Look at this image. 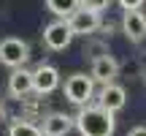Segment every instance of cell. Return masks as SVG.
<instances>
[{
  "label": "cell",
  "instance_id": "cell-1",
  "mask_svg": "<svg viewBox=\"0 0 146 136\" xmlns=\"http://www.w3.org/2000/svg\"><path fill=\"white\" fill-rule=\"evenodd\" d=\"M73 128L81 136H114L116 120L114 112L103 109V106H78V114L73 117Z\"/></svg>",
  "mask_w": 146,
  "mask_h": 136
},
{
  "label": "cell",
  "instance_id": "cell-2",
  "mask_svg": "<svg viewBox=\"0 0 146 136\" xmlns=\"http://www.w3.org/2000/svg\"><path fill=\"white\" fill-rule=\"evenodd\" d=\"M62 93L73 106H87L92 101V95H95V79L87 76V73H70L65 79Z\"/></svg>",
  "mask_w": 146,
  "mask_h": 136
},
{
  "label": "cell",
  "instance_id": "cell-3",
  "mask_svg": "<svg viewBox=\"0 0 146 136\" xmlns=\"http://www.w3.org/2000/svg\"><path fill=\"white\" fill-rule=\"evenodd\" d=\"M27 57H30V44L22 41V38L16 36H8L0 41V63L5 68H19L27 63Z\"/></svg>",
  "mask_w": 146,
  "mask_h": 136
},
{
  "label": "cell",
  "instance_id": "cell-4",
  "mask_svg": "<svg viewBox=\"0 0 146 136\" xmlns=\"http://www.w3.org/2000/svg\"><path fill=\"white\" fill-rule=\"evenodd\" d=\"M73 30L68 25V19H54L49 22L46 27H43V44H46V49H52V52H62V49H68L73 44Z\"/></svg>",
  "mask_w": 146,
  "mask_h": 136
},
{
  "label": "cell",
  "instance_id": "cell-5",
  "mask_svg": "<svg viewBox=\"0 0 146 136\" xmlns=\"http://www.w3.org/2000/svg\"><path fill=\"white\" fill-rule=\"evenodd\" d=\"M68 25H70V30H73V36H95V33L100 30V14L98 11H87V8H81L78 5L76 11L68 16Z\"/></svg>",
  "mask_w": 146,
  "mask_h": 136
},
{
  "label": "cell",
  "instance_id": "cell-6",
  "mask_svg": "<svg viewBox=\"0 0 146 136\" xmlns=\"http://www.w3.org/2000/svg\"><path fill=\"white\" fill-rule=\"evenodd\" d=\"M60 87V71L49 63H41L33 68V93L38 95H52Z\"/></svg>",
  "mask_w": 146,
  "mask_h": 136
},
{
  "label": "cell",
  "instance_id": "cell-7",
  "mask_svg": "<svg viewBox=\"0 0 146 136\" xmlns=\"http://www.w3.org/2000/svg\"><path fill=\"white\" fill-rule=\"evenodd\" d=\"M122 33L133 44H141L146 38V14L141 8H133V11H125L122 14Z\"/></svg>",
  "mask_w": 146,
  "mask_h": 136
},
{
  "label": "cell",
  "instance_id": "cell-8",
  "mask_svg": "<svg viewBox=\"0 0 146 136\" xmlns=\"http://www.w3.org/2000/svg\"><path fill=\"white\" fill-rule=\"evenodd\" d=\"M125 104H127V93H125L122 84L108 82V84L100 87V93H98V106H103V109H108V112H119V109H125Z\"/></svg>",
  "mask_w": 146,
  "mask_h": 136
},
{
  "label": "cell",
  "instance_id": "cell-9",
  "mask_svg": "<svg viewBox=\"0 0 146 136\" xmlns=\"http://www.w3.org/2000/svg\"><path fill=\"white\" fill-rule=\"evenodd\" d=\"M33 93V71H27L25 65L19 68H11V76H8V95L11 98H27Z\"/></svg>",
  "mask_w": 146,
  "mask_h": 136
},
{
  "label": "cell",
  "instance_id": "cell-10",
  "mask_svg": "<svg viewBox=\"0 0 146 136\" xmlns=\"http://www.w3.org/2000/svg\"><path fill=\"white\" fill-rule=\"evenodd\" d=\"M116 73H119V63H116V60L111 57L108 52L92 60V68H89V76H92V79H95L98 84H108V82H114V79H116Z\"/></svg>",
  "mask_w": 146,
  "mask_h": 136
},
{
  "label": "cell",
  "instance_id": "cell-11",
  "mask_svg": "<svg viewBox=\"0 0 146 136\" xmlns=\"http://www.w3.org/2000/svg\"><path fill=\"white\" fill-rule=\"evenodd\" d=\"M70 128H73V117L62 114V112H52L41 123V133L43 136H68Z\"/></svg>",
  "mask_w": 146,
  "mask_h": 136
},
{
  "label": "cell",
  "instance_id": "cell-12",
  "mask_svg": "<svg viewBox=\"0 0 146 136\" xmlns=\"http://www.w3.org/2000/svg\"><path fill=\"white\" fill-rule=\"evenodd\" d=\"M78 3H81V0H46V8L52 11L57 19H68L73 11L78 8Z\"/></svg>",
  "mask_w": 146,
  "mask_h": 136
},
{
  "label": "cell",
  "instance_id": "cell-13",
  "mask_svg": "<svg viewBox=\"0 0 146 136\" xmlns=\"http://www.w3.org/2000/svg\"><path fill=\"white\" fill-rule=\"evenodd\" d=\"M8 136H43V133H41V125H35V123L16 120V123H11Z\"/></svg>",
  "mask_w": 146,
  "mask_h": 136
},
{
  "label": "cell",
  "instance_id": "cell-14",
  "mask_svg": "<svg viewBox=\"0 0 146 136\" xmlns=\"http://www.w3.org/2000/svg\"><path fill=\"white\" fill-rule=\"evenodd\" d=\"M81 8H87V11H98V14H103L106 8L111 5V0H81Z\"/></svg>",
  "mask_w": 146,
  "mask_h": 136
},
{
  "label": "cell",
  "instance_id": "cell-15",
  "mask_svg": "<svg viewBox=\"0 0 146 136\" xmlns=\"http://www.w3.org/2000/svg\"><path fill=\"white\" fill-rule=\"evenodd\" d=\"M108 52V46H106V44H87V46H84V55H87V57H100V55H106Z\"/></svg>",
  "mask_w": 146,
  "mask_h": 136
},
{
  "label": "cell",
  "instance_id": "cell-16",
  "mask_svg": "<svg viewBox=\"0 0 146 136\" xmlns=\"http://www.w3.org/2000/svg\"><path fill=\"white\" fill-rule=\"evenodd\" d=\"M143 3H146V0H119L122 11H133V8H141Z\"/></svg>",
  "mask_w": 146,
  "mask_h": 136
},
{
  "label": "cell",
  "instance_id": "cell-17",
  "mask_svg": "<svg viewBox=\"0 0 146 136\" xmlns=\"http://www.w3.org/2000/svg\"><path fill=\"white\" fill-rule=\"evenodd\" d=\"M127 136H146V125H135L127 131Z\"/></svg>",
  "mask_w": 146,
  "mask_h": 136
},
{
  "label": "cell",
  "instance_id": "cell-18",
  "mask_svg": "<svg viewBox=\"0 0 146 136\" xmlns=\"http://www.w3.org/2000/svg\"><path fill=\"white\" fill-rule=\"evenodd\" d=\"M0 120H3V106H0Z\"/></svg>",
  "mask_w": 146,
  "mask_h": 136
}]
</instances>
